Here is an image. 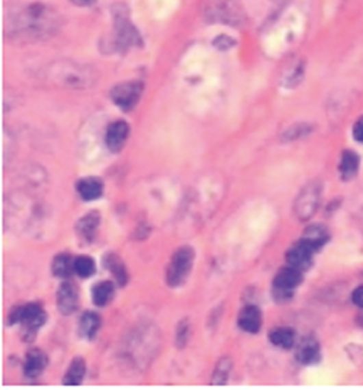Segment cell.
<instances>
[{"label":"cell","instance_id":"cell-1","mask_svg":"<svg viewBox=\"0 0 363 390\" xmlns=\"http://www.w3.org/2000/svg\"><path fill=\"white\" fill-rule=\"evenodd\" d=\"M60 25L62 19L55 9L45 3H31L10 14L8 29L12 38L40 41L53 36Z\"/></svg>","mask_w":363,"mask_h":390},{"label":"cell","instance_id":"cell-2","mask_svg":"<svg viewBox=\"0 0 363 390\" xmlns=\"http://www.w3.org/2000/svg\"><path fill=\"white\" fill-rule=\"evenodd\" d=\"M42 76L47 81L68 89H86L93 86L98 80V71L89 66H83L71 61H57L48 64Z\"/></svg>","mask_w":363,"mask_h":390},{"label":"cell","instance_id":"cell-3","mask_svg":"<svg viewBox=\"0 0 363 390\" xmlns=\"http://www.w3.org/2000/svg\"><path fill=\"white\" fill-rule=\"evenodd\" d=\"M45 320L47 315L40 303H28L25 307L14 308L9 313V324H22L23 338L27 341H31V338L35 337L36 331L44 325Z\"/></svg>","mask_w":363,"mask_h":390},{"label":"cell","instance_id":"cell-4","mask_svg":"<svg viewBox=\"0 0 363 390\" xmlns=\"http://www.w3.org/2000/svg\"><path fill=\"white\" fill-rule=\"evenodd\" d=\"M321 183L318 180H314L302 189L295 200L294 212L295 216L302 222H307L316 215L320 202H321Z\"/></svg>","mask_w":363,"mask_h":390},{"label":"cell","instance_id":"cell-5","mask_svg":"<svg viewBox=\"0 0 363 390\" xmlns=\"http://www.w3.org/2000/svg\"><path fill=\"white\" fill-rule=\"evenodd\" d=\"M193 259H195V252L188 246L180 247L173 254L166 273V282L168 286L176 287L185 282L192 270Z\"/></svg>","mask_w":363,"mask_h":390},{"label":"cell","instance_id":"cell-6","mask_svg":"<svg viewBox=\"0 0 363 390\" xmlns=\"http://www.w3.org/2000/svg\"><path fill=\"white\" fill-rule=\"evenodd\" d=\"M302 282V272L288 265L276 273L273 278V296L277 302H288L292 291Z\"/></svg>","mask_w":363,"mask_h":390},{"label":"cell","instance_id":"cell-7","mask_svg":"<svg viewBox=\"0 0 363 390\" xmlns=\"http://www.w3.org/2000/svg\"><path fill=\"white\" fill-rule=\"evenodd\" d=\"M142 94V83L140 81H127L116 84L111 90V97L114 103L123 109V111H131L134 107Z\"/></svg>","mask_w":363,"mask_h":390},{"label":"cell","instance_id":"cell-8","mask_svg":"<svg viewBox=\"0 0 363 390\" xmlns=\"http://www.w3.org/2000/svg\"><path fill=\"white\" fill-rule=\"evenodd\" d=\"M314 251L308 244H305L302 239H299L292 248H289V251L286 252V260L288 264L295 267V269L301 270V272H305L311 267L312 263V255Z\"/></svg>","mask_w":363,"mask_h":390},{"label":"cell","instance_id":"cell-9","mask_svg":"<svg viewBox=\"0 0 363 390\" xmlns=\"http://www.w3.org/2000/svg\"><path fill=\"white\" fill-rule=\"evenodd\" d=\"M79 304V294L77 287L70 283V282H63L62 286L58 287L57 291V308L63 315H71L73 312H76Z\"/></svg>","mask_w":363,"mask_h":390},{"label":"cell","instance_id":"cell-10","mask_svg":"<svg viewBox=\"0 0 363 390\" xmlns=\"http://www.w3.org/2000/svg\"><path fill=\"white\" fill-rule=\"evenodd\" d=\"M129 137V125L124 120H116L106 132V147L111 153H119Z\"/></svg>","mask_w":363,"mask_h":390},{"label":"cell","instance_id":"cell-11","mask_svg":"<svg viewBox=\"0 0 363 390\" xmlns=\"http://www.w3.org/2000/svg\"><path fill=\"white\" fill-rule=\"evenodd\" d=\"M297 360L301 364H314L320 360V343L314 337L301 339L297 347Z\"/></svg>","mask_w":363,"mask_h":390},{"label":"cell","instance_id":"cell-12","mask_svg":"<svg viewBox=\"0 0 363 390\" xmlns=\"http://www.w3.org/2000/svg\"><path fill=\"white\" fill-rule=\"evenodd\" d=\"M238 326L243 331L250 333V334L259 333L260 326H262L260 309L258 307H254V304H247L246 308L241 309L238 315Z\"/></svg>","mask_w":363,"mask_h":390},{"label":"cell","instance_id":"cell-13","mask_svg":"<svg viewBox=\"0 0 363 390\" xmlns=\"http://www.w3.org/2000/svg\"><path fill=\"white\" fill-rule=\"evenodd\" d=\"M76 189L83 200H96L102 196L103 183L98 177H84L77 181Z\"/></svg>","mask_w":363,"mask_h":390},{"label":"cell","instance_id":"cell-14","mask_svg":"<svg viewBox=\"0 0 363 390\" xmlns=\"http://www.w3.org/2000/svg\"><path fill=\"white\" fill-rule=\"evenodd\" d=\"M99 224H101V215L96 211H92L90 213L84 215L76 224V231L79 237L84 241L90 242L96 235V231H98Z\"/></svg>","mask_w":363,"mask_h":390},{"label":"cell","instance_id":"cell-15","mask_svg":"<svg viewBox=\"0 0 363 390\" xmlns=\"http://www.w3.org/2000/svg\"><path fill=\"white\" fill-rule=\"evenodd\" d=\"M47 365V357L41 350H31L27 359H25V364H23V373H25L27 377L29 379H35V377H38Z\"/></svg>","mask_w":363,"mask_h":390},{"label":"cell","instance_id":"cell-16","mask_svg":"<svg viewBox=\"0 0 363 390\" xmlns=\"http://www.w3.org/2000/svg\"><path fill=\"white\" fill-rule=\"evenodd\" d=\"M329 238H330V234L325 226L311 225L304 231V235H302L301 239L305 244H308L314 251H318L323 246H325Z\"/></svg>","mask_w":363,"mask_h":390},{"label":"cell","instance_id":"cell-17","mask_svg":"<svg viewBox=\"0 0 363 390\" xmlns=\"http://www.w3.org/2000/svg\"><path fill=\"white\" fill-rule=\"evenodd\" d=\"M101 328V318L98 313L95 312H86L83 313L79 322V333L83 338L86 339H93L98 334Z\"/></svg>","mask_w":363,"mask_h":390},{"label":"cell","instance_id":"cell-18","mask_svg":"<svg viewBox=\"0 0 363 390\" xmlns=\"http://www.w3.org/2000/svg\"><path fill=\"white\" fill-rule=\"evenodd\" d=\"M140 40V36L136 31V28L131 25V23L125 19L121 18L116 21V41L121 47H128V45H136V42Z\"/></svg>","mask_w":363,"mask_h":390},{"label":"cell","instance_id":"cell-19","mask_svg":"<svg viewBox=\"0 0 363 390\" xmlns=\"http://www.w3.org/2000/svg\"><path fill=\"white\" fill-rule=\"evenodd\" d=\"M269 339L273 346L284 350H290L297 343L295 333L290 328H276L269 333Z\"/></svg>","mask_w":363,"mask_h":390},{"label":"cell","instance_id":"cell-20","mask_svg":"<svg viewBox=\"0 0 363 390\" xmlns=\"http://www.w3.org/2000/svg\"><path fill=\"white\" fill-rule=\"evenodd\" d=\"M359 164L360 160L356 153L353 151H345L342 153V158H340V164H338V170H340V176L342 179H352L358 174L359 170Z\"/></svg>","mask_w":363,"mask_h":390},{"label":"cell","instance_id":"cell-21","mask_svg":"<svg viewBox=\"0 0 363 390\" xmlns=\"http://www.w3.org/2000/svg\"><path fill=\"white\" fill-rule=\"evenodd\" d=\"M84 374H86V363H84L83 359L77 357L71 361L63 383L66 386H79L84 379Z\"/></svg>","mask_w":363,"mask_h":390},{"label":"cell","instance_id":"cell-22","mask_svg":"<svg viewBox=\"0 0 363 390\" xmlns=\"http://www.w3.org/2000/svg\"><path fill=\"white\" fill-rule=\"evenodd\" d=\"M114 283L112 282H108V280H103V282L101 283H96L92 289V299H93V303L96 304V307H106V304L109 303V300H111L114 298Z\"/></svg>","mask_w":363,"mask_h":390},{"label":"cell","instance_id":"cell-23","mask_svg":"<svg viewBox=\"0 0 363 390\" xmlns=\"http://www.w3.org/2000/svg\"><path fill=\"white\" fill-rule=\"evenodd\" d=\"M105 267L106 269L114 274V277L116 278V282L124 286L128 280V273L125 270L124 263L119 260V257H116L115 254H108L105 257Z\"/></svg>","mask_w":363,"mask_h":390},{"label":"cell","instance_id":"cell-24","mask_svg":"<svg viewBox=\"0 0 363 390\" xmlns=\"http://www.w3.org/2000/svg\"><path fill=\"white\" fill-rule=\"evenodd\" d=\"M51 269L57 277L67 278L75 273V260L68 254H60L54 259Z\"/></svg>","mask_w":363,"mask_h":390},{"label":"cell","instance_id":"cell-25","mask_svg":"<svg viewBox=\"0 0 363 390\" xmlns=\"http://www.w3.org/2000/svg\"><path fill=\"white\" fill-rule=\"evenodd\" d=\"M231 369H233V361H231V359H229V357L221 359L220 361H218L216 367H215V370H214L211 383H212V385H216V386L225 385L227 380H228V377H229V373H231Z\"/></svg>","mask_w":363,"mask_h":390},{"label":"cell","instance_id":"cell-26","mask_svg":"<svg viewBox=\"0 0 363 390\" xmlns=\"http://www.w3.org/2000/svg\"><path fill=\"white\" fill-rule=\"evenodd\" d=\"M96 272V264L92 257L88 255H80L75 259V273L83 278L90 277Z\"/></svg>","mask_w":363,"mask_h":390},{"label":"cell","instance_id":"cell-27","mask_svg":"<svg viewBox=\"0 0 363 390\" xmlns=\"http://www.w3.org/2000/svg\"><path fill=\"white\" fill-rule=\"evenodd\" d=\"M188 338H189V324L188 321H182L177 326V331H176V346L179 348H184L188 343Z\"/></svg>","mask_w":363,"mask_h":390},{"label":"cell","instance_id":"cell-28","mask_svg":"<svg viewBox=\"0 0 363 390\" xmlns=\"http://www.w3.org/2000/svg\"><path fill=\"white\" fill-rule=\"evenodd\" d=\"M353 138H355L358 142L363 144V116L359 118V119L356 120V124L353 125Z\"/></svg>","mask_w":363,"mask_h":390},{"label":"cell","instance_id":"cell-29","mask_svg":"<svg viewBox=\"0 0 363 390\" xmlns=\"http://www.w3.org/2000/svg\"><path fill=\"white\" fill-rule=\"evenodd\" d=\"M352 300L358 308H363V285L356 287L352 294Z\"/></svg>","mask_w":363,"mask_h":390},{"label":"cell","instance_id":"cell-30","mask_svg":"<svg viewBox=\"0 0 363 390\" xmlns=\"http://www.w3.org/2000/svg\"><path fill=\"white\" fill-rule=\"evenodd\" d=\"M73 5H77V6H88L90 3V0H71Z\"/></svg>","mask_w":363,"mask_h":390}]
</instances>
